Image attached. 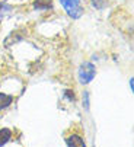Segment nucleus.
Masks as SVG:
<instances>
[{
  "mask_svg": "<svg viewBox=\"0 0 134 147\" xmlns=\"http://www.w3.org/2000/svg\"><path fill=\"white\" fill-rule=\"evenodd\" d=\"M83 98H85V108L89 109V92H83Z\"/></svg>",
  "mask_w": 134,
  "mask_h": 147,
  "instance_id": "9",
  "label": "nucleus"
},
{
  "mask_svg": "<svg viewBox=\"0 0 134 147\" xmlns=\"http://www.w3.org/2000/svg\"><path fill=\"white\" fill-rule=\"evenodd\" d=\"M61 6L67 12V15L73 19H79L83 15V7L80 5V0H60Z\"/></svg>",
  "mask_w": 134,
  "mask_h": 147,
  "instance_id": "2",
  "label": "nucleus"
},
{
  "mask_svg": "<svg viewBox=\"0 0 134 147\" xmlns=\"http://www.w3.org/2000/svg\"><path fill=\"white\" fill-rule=\"evenodd\" d=\"M13 102V96L12 95H6V93H0V111L6 109L9 105Z\"/></svg>",
  "mask_w": 134,
  "mask_h": 147,
  "instance_id": "5",
  "label": "nucleus"
},
{
  "mask_svg": "<svg viewBox=\"0 0 134 147\" xmlns=\"http://www.w3.org/2000/svg\"><path fill=\"white\" fill-rule=\"evenodd\" d=\"M66 144L72 147H85V140L77 134H72L69 137H66Z\"/></svg>",
  "mask_w": 134,
  "mask_h": 147,
  "instance_id": "3",
  "label": "nucleus"
},
{
  "mask_svg": "<svg viewBox=\"0 0 134 147\" xmlns=\"http://www.w3.org/2000/svg\"><path fill=\"white\" fill-rule=\"evenodd\" d=\"M12 130L10 128H2L0 130V147L2 146H5L10 138H12Z\"/></svg>",
  "mask_w": 134,
  "mask_h": 147,
  "instance_id": "6",
  "label": "nucleus"
},
{
  "mask_svg": "<svg viewBox=\"0 0 134 147\" xmlns=\"http://www.w3.org/2000/svg\"><path fill=\"white\" fill-rule=\"evenodd\" d=\"M92 5H93L95 9L102 10V9H105L111 5V0H92Z\"/></svg>",
  "mask_w": 134,
  "mask_h": 147,
  "instance_id": "7",
  "label": "nucleus"
},
{
  "mask_svg": "<svg viewBox=\"0 0 134 147\" xmlns=\"http://www.w3.org/2000/svg\"><path fill=\"white\" fill-rule=\"evenodd\" d=\"M64 95H66L67 98H69V99H72V100H74V99H76V98H74L73 90H66V92H64Z\"/></svg>",
  "mask_w": 134,
  "mask_h": 147,
  "instance_id": "10",
  "label": "nucleus"
},
{
  "mask_svg": "<svg viewBox=\"0 0 134 147\" xmlns=\"http://www.w3.org/2000/svg\"><path fill=\"white\" fill-rule=\"evenodd\" d=\"M96 76V67L92 63H82L79 67V82L82 85H89Z\"/></svg>",
  "mask_w": 134,
  "mask_h": 147,
  "instance_id": "1",
  "label": "nucleus"
},
{
  "mask_svg": "<svg viewBox=\"0 0 134 147\" xmlns=\"http://www.w3.org/2000/svg\"><path fill=\"white\" fill-rule=\"evenodd\" d=\"M34 7L37 10H47L53 7V2L51 0H34Z\"/></svg>",
  "mask_w": 134,
  "mask_h": 147,
  "instance_id": "4",
  "label": "nucleus"
},
{
  "mask_svg": "<svg viewBox=\"0 0 134 147\" xmlns=\"http://www.w3.org/2000/svg\"><path fill=\"white\" fill-rule=\"evenodd\" d=\"M10 10H12V6H9L7 3H0V18H3Z\"/></svg>",
  "mask_w": 134,
  "mask_h": 147,
  "instance_id": "8",
  "label": "nucleus"
}]
</instances>
